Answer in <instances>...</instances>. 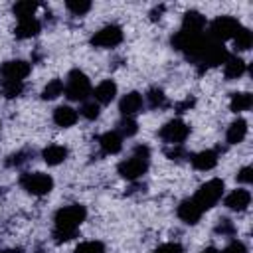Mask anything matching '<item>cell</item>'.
<instances>
[{"label":"cell","mask_w":253,"mask_h":253,"mask_svg":"<svg viewBox=\"0 0 253 253\" xmlns=\"http://www.w3.org/2000/svg\"><path fill=\"white\" fill-rule=\"evenodd\" d=\"M142 107H144V99L138 91H130V93L123 95V99L119 101V111H121L123 117H132L134 119V115H138L142 111Z\"/></svg>","instance_id":"cell-10"},{"label":"cell","mask_w":253,"mask_h":253,"mask_svg":"<svg viewBox=\"0 0 253 253\" xmlns=\"http://www.w3.org/2000/svg\"><path fill=\"white\" fill-rule=\"evenodd\" d=\"M215 231L221 233V235H231V233H233V223H231L229 219H219Z\"/></svg>","instance_id":"cell-37"},{"label":"cell","mask_w":253,"mask_h":253,"mask_svg":"<svg viewBox=\"0 0 253 253\" xmlns=\"http://www.w3.org/2000/svg\"><path fill=\"white\" fill-rule=\"evenodd\" d=\"M251 107H253V95H251V93L239 91V93H233V95H231L229 109H231L233 113H243V111H249Z\"/></svg>","instance_id":"cell-22"},{"label":"cell","mask_w":253,"mask_h":253,"mask_svg":"<svg viewBox=\"0 0 253 253\" xmlns=\"http://www.w3.org/2000/svg\"><path fill=\"white\" fill-rule=\"evenodd\" d=\"M38 2H32V0H20L12 6V12L18 20H24V18H34L36 16V10H38Z\"/></svg>","instance_id":"cell-23"},{"label":"cell","mask_w":253,"mask_h":253,"mask_svg":"<svg viewBox=\"0 0 253 253\" xmlns=\"http://www.w3.org/2000/svg\"><path fill=\"white\" fill-rule=\"evenodd\" d=\"M91 2L89 0H67L65 2V8L73 14V16H85L89 10H91Z\"/></svg>","instance_id":"cell-28"},{"label":"cell","mask_w":253,"mask_h":253,"mask_svg":"<svg viewBox=\"0 0 253 253\" xmlns=\"http://www.w3.org/2000/svg\"><path fill=\"white\" fill-rule=\"evenodd\" d=\"M77 119H79V113H77L73 107H69V105H59V107H55V111H53V123H55L57 126H61V128L73 126V125L77 123Z\"/></svg>","instance_id":"cell-17"},{"label":"cell","mask_w":253,"mask_h":253,"mask_svg":"<svg viewBox=\"0 0 253 253\" xmlns=\"http://www.w3.org/2000/svg\"><path fill=\"white\" fill-rule=\"evenodd\" d=\"M20 186L32 196H45L53 190V178L43 172H24L20 176Z\"/></svg>","instance_id":"cell-6"},{"label":"cell","mask_w":253,"mask_h":253,"mask_svg":"<svg viewBox=\"0 0 253 253\" xmlns=\"http://www.w3.org/2000/svg\"><path fill=\"white\" fill-rule=\"evenodd\" d=\"M245 61L241 57H235V55H229L223 63V75L227 79H239L243 73H245Z\"/></svg>","instance_id":"cell-21"},{"label":"cell","mask_w":253,"mask_h":253,"mask_svg":"<svg viewBox=\"0 0 253 253\" xmlns=\"http://www.w3.org/2000/svg\"><path fill=\"white\" fill-rule=\"evenodd\" d=\"M146 101H148L150 109H162V107H166V95L158 87H154V89H150L146 93Z\"/></svg>","instance_id":"cell-29"},{"label":"cell","mask_w":253,"mask_h":253,"mask_svg":"<svg viewBox=\"0 0 253 253\" xmlns=\"http://www.w3.org/2000/svg\"><path fill=\"white\" fill-rule=\"evenodd\" d=\"M99 148L103 154H119L123 150V136L117 130H107L99 136Z\"/></svg>","instance_id":"cell-15"},{"label":"cell","mask_w":253,"mask_h":253,"mask_svg":"<svg viewBox=\"0 0 253 253\" xmlns=\"http://www.w3.org/2000/svg\"><path fill=\"white\" fill-rule=\"evenodd\" d=\"M85 217H87V210L81 204H71L57 210L53 217V239L57 243L73 239L79 225L85 221Z\"/></svg>","instance_id":"cell-1"},{"label":"cell","mask_w":253,"mask_h":253,"mask_svg":"<svg viewBox=\"0 0 253 253\" xmlns=\"http://www.w3.org/2000/svg\"><path fill=\"white\" fill-rule=\"evenodd\" d=\"M237 182H241V184H251V182H253V168H251V166H243V168L237 172Z\"/></svg>","instance_id":"cell-34"},{"label":"cell","mask_w":253,"mask_h":253,"mask_svg":"<svg viewBox=\"0 0 253 253\" xmlns=\"http://www.w3.org/2000/svg\"><path fill=\"white\" fill-rule=\"evenodd\" d=\"M73 253H105V245H103L101 241H95V239H91V241H81V243L75 247Z\"/></svg>","instance_id":"cell-31"},{"label":"cell","mask_w":253,"mask_h":253,"mask_svg":"<svg viewBox=\"0 0 253 253\" xmlns=\"http://www.w3.org/2000/svg\"><path fill=\"white\" fill-rule=\"evenodd\" d=\"M239 30H241V24L237 22V18H233V16H219V18H215V20L210 24L206 36H208L210 40L221 43V42L233 40Z\"/></svg>","instance_id":"cell-5"},{"label":"cell","mask_w":253,"mask_h":253,"mask_svg":"<svg viewBox=\"0 0 253 253\" xmlns=\"http://www.w3.org/2000/svg\"><path fill=\"white\" fill-rule=\"evenodd\" d=\"M223 204H225V208H229V210H233V211H243V210H247L249 204H251V194H249V190L237 188V190H233V192H229V194L225 196Z\"/></svg>","instance_id":"cell-14"},{"label":"cell","mask_w":253,"mask_h":253,"mask_svg":"<svg viewBox=\"0 0 253 253\" xmlns=\"http://www.w3.org/2000/svg\"><path fill=\"white\" fill-rule=\"evenodd\" d=\"M67 154H69V152H67V148H65L63 144H49V146L43 148L42 158H43L45 164L57 166V164H61V162L67 158Z\"/></svg>","instance_id":"cell-19"},{"label":"cell","mask_w":253,"mask_h":253,"mask_svg":"<svg viewBox=\"0 0 253 253\" xmlns=\"http://www.w3.org/2000/svg\"><path fill=\"white\" fill-rule=\"evenodd\" d=\"M93 101L99 103V105H109L111 101H115L117 97V83L113 79H105L101 81L95 89H93Z\"/></svg>","instance_id":"cell-13"},{"label":"cell","mask_w":253,"mask_h":253,"mask_svg":"<svg viewBox=\"0 0 253 253\" xmlns=\"http://www.w3.org/2000/svg\"><path fill=\"white\" fill-rule=\"evenodd\" d=\"M63 89H65L63 81L55 77V79L47 81V85L43 87V91H42V99H45V101H53V99H57L59 95H63Z\"/></svg>","instance_id":"cell-24"},{"label":"cell","mask_w":253,"mask_h":253,"mask_svg":"<svg viewBox=\"0 0 253 253\" xmlns=\"http://www.w3.org/2000/svg\"><path fill=\"white\" fill-rule=\"evenodd\" d=\"M247 136V121L245 119H235L225 132V140L229 144H239L243 138Z\"/></svg>","instance_id":"cell-20"},{"label":"cell","mask_w":253,"mask_h":253,"mask_svg":"<svg viewBox=\"0 0 253 253\" xmlns=\"http://www.w3.org/2000/svg\"><path fill=\"white\" fill-rule=\"evenodd\" d=\"M188 160L192 162V166H194L196 170L208 172V170H211V168L217 166V160H219V158H217V152H215V150L208 148V150H200V152L188 156Z\"/></svg>","instance_id":"cell-12"},{"label":"cell","mask_w":253,"mask_h":253,"mask_svg":"<svg viewBox=\"0 0 253 253\" xmlns=\"http://www.w3.org/2000/svg\"><path fill=\"white\" fill-rule=\"evenodd\" d=\"M0 253H22L20 249H2Z\"/></svg>","instance_id":"cell-39"},{"label":"cell","mask_w":253,"mask_h":253,"mask_svg":"<svg viewBox=\"0 0 253 253\" xmlns=\"http://www.w3.org/2000/svg\"><path fill=\"white\" fill-rule=\"evenodd\" d=\"M152 253H184V247L180 243H176V241H168V243L158 245Z\"/></svg>","instance_id":"cell-32"},{"label":"cell","mask_w":253,"mask_h":253,"mask_svg":"<svg viewBox=\"0 0 253 253\" xmlns=\"http://www.w3.org/2000/svg\"><path fill=\"white\" fill-rule=\"evenodd\" d=\"M26 156H28V152H24V150H22V152H16V154H12V156H8V160H6V164H8V166H20L22 162H26V160H28Z\"/></svg>","instance_id":"cell-36"},{"label":"cell","mask_w":253,"mask_h":253,"mask_svg":"<svg viewBox=\"0 0 253 253\" xmlns=\"http://www.w3.org/2000/svg\"><path fill=\"white\" fill-rule=\"evenodd\" d=\"M202 253H219V249H215V247H206Z\"/></svg>","instance_id":"cell-38"},{"label":"cell","mask_w":253,"mask_h":253,"mask_svg":"<svg viewBox=\"0 0 253 253\" xmlns=\"http://www.w3.org/2000/svg\"><path fill=\"white\" fill-rule=\"evenodd\" d=\"M219 253H247V247H245V243H241V241L235 239L229 245H225L223 251H219Z\"/></svg>","instance_id":"cell-35"},{"label":"cell","mask_w":253,"mask_h":253,"mask_svg":"<svg viewBox=\"0 0 253 253\" xmlns=\"http://www.w3.org/2000/svg\"><path fill=\"white\" fill-rule=\"evenodd\" d=\"M117 132L125 138H130V136H134L136 132H138V123L132 119V117H123L121 119V123H119V126H117Z\"/></svg>","instance_id":"cell-27"},{"label":"cell","mask_w":253,"mask_h":253,"mask_svg":"<svg viewBox=\"0 0 253 253\" xmlns=\"http://www.w3.org/2000/svg\"><path fill=\"white\" fill-rule=\"evenodd\" d=\"M0 91L6 99H14V97H20L24 93V81H6L2 79V85H0Z\"/></svg>","instance_id":"cell-26"},{"label":"cell","mask_w":253,"mask_h":253,"mask_svg":"<svg viewBox=\"0 0 253 253\" xmlns=\"http://www.w3.org/2000/svg\"><path fill=\"white\" fill-rule=\"evenodd\" d=\"M42 32V24L40 20L34 16V18H24V20H18V26H16V38L20 40H30V38H36L38 34Z\"/></svg>","instance_id":"cell-18"},{"label":"cell","mask_w":253,"mask_h":253,"mask_svg":"<svg viewBox=\"0 0 253 253\" xmlns=\"http://www.w3.org/2000/svg\"><path fill=\"white\" fill-rule=\"evenodd\" d=\"M223 192H225L223 180H221V178H211V180L204 182V184L196 190V194H194L192 200L202 208V211H206V210H211V208L221 200Z\"/></svg>","instance_id":"cell-4"},{"label":"cell","mask_w":253,"mask_h":253,"mask_svg":"<svg viewBox=\"0 0 253 253\" xmlns=\"http://www.w3.org/2000/svg\"><path fill=\"white\" fill-rule=\"evenodd\" d=\"M188 134H190V126H188L182 119H172V121L164 123L162 128L158 130V136H160L164 142L172 144V146L182 144V142L188 138Z\"/></svg>","instance_id":"cell-7"},{"label":"cell","mask_w":253,"mask_h":253,"mask_svg":"<svg viewBox=\"0 0 253 253\" xmlns=\"http://www.w3.org/2000/svg\"><path fill=\"white\" fill-rule=\"evenodd\" d=\"M251 43H253V34H251V30L241 26V30H239V32L235 34V38H233L235 49H237V51H247V49L251 47Z\"/></svg>","instance_id":"cell-25"},{"label":"cell","mask_w":253,"mask_h":253,"mask_svg":"<svg viewBox=\"0 0 253 253\" xmlns=\"http://www.w3.org/2000/svg\"><path fill=\"white\" fill-rule=\"evenodd\" d=\"M79 115L85 117L87 121H95V119H99V115H101V105L95 103V101H83V105H81V109H79Z\"/></svg>","instance_id":"cell-30"},{"label":"cell","mask_w":253,"mask_h":253,"mask_svg":"<svg viewBox=\"0 0 253 253\" xmlns=\"http://www.w3.org/2000/svg\"><path fill=\"white\" fill-rule=\"evenodd\" d=\"M65 89H63V93H65V97L69 99V101H87V97L93 93V89H91V81H89V77L81 71V69H71L69 73H67V79H65Z\"/></svg>","instance_id":"cell-3"},{"label":"cell","mask_w":253,"mask_h":253,"mask_svg":"<svg viewBox=\"0 0 253 253\" xmlns=\"http://www.w3.org/2000/svg\"><path fill=\"white\" fill-rule=\"evenodd\" d=\"M166 156L170 158V160H182V158H188L190 154L182 148V144H178V146H174V148H170V150H166Z\"/></svg>","instance_id":"cell-33"},{"label":"cell","mask_w":253,"mask_h":253,"mask_svg":"<svg viewBox=\"0 0 253 253\" xmlns=\"http://www.w3.org/2000/svg\"><path fill=\"white\" fill-rule=\"evenodd\" d=\"M148 164H150V150H148V146L138 144V146H134L132 154L119 164L117 170L125 180L134 182L148 170Z\"/></svg>","instance_id":"cell-2"},{"label":"cell","mask_w":253,"mask_h":253,"mask_svg":"<svg viewBox=\"0 0 253 253\" xmlns=\"http://www.w3.org/2000/svg\"><path fill=\"white\" fill-rule=\"evenodd\" d=\"M176 213H178V217H180L184 223H188V225L198 223V221H200V217L204 215L202 208H200L192 198L182 200V202H180V206H178V210H176Z\"/></svg>","instance_id":"cell-11"},{"label":"cell","mask_w":253,"mask_h":253,"mask_svg":"<svg viewBox=\"0 0 253 253\" xmlns=\"http://www.w3.org/2000/svg\"><path fill=\"white\" fill-rule=\"evenodd\" d=\"M32 71V65L24 59H10L0 65V75L6 81H24Z\"/></svg>","instance_id":"cell-9"},{"label":"cell","mask_w":253,"mask_h":253,"mask_svg":"<svg viewBox=\"0 0 253 253\" xmlns=\"http://www.w3.org/2000/svg\"><path fill=\"white\" fill-rule=\"evenodd\" d=\"M208 22L206 18L196 12V10H190L184 14V20H182V32H188V34H204Z\"/></svg>","instance_id":"cell-16"},{"label":"cell","mask_w":253,"mask_h":253,"mask_svg":"<svg viewBox=\"0 0 253 253\" xmlns=\"http://www.w3.org/2000/svg\"><path fill=\"white\" fill-rule=\"evenodd\" d=\"M123 42V28L117 24L103 26L91 36V45L95 47H115Z\"/></svg>","instance_id":"cell-8"}]
</instances>
